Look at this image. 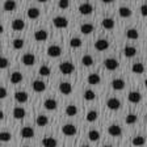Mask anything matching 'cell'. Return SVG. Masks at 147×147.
<instances>
[{"mask_svg":"<svg viewBox=\"0 0 147 147\" xmlns=\"http://www.w3.org/2000/svg\"><path fill=\"white\" fill-rule=\"evenodd\" d=\"M59 70H61V72L64 74V75H70V74H72L74 71H75V66H74L71 62H62V63L59 64Z\"/></svg>","mask_w":147,"mask_h":147,"instance_id":"1","label":"cell"},{"mask_svg":"<svg viewBox=\"0 0 147 147\" xmlns=\"http://www.w3.org/2000/svg\"><path fill=\"white\" fill-rule=\"evenodd\" d=\"M62 133L67 137H72V135L76 134V126L72 125V123H66V125L62 126Z\"/></svg>","mask_w":147,"mask_h":147,"instance_id":"2","label":"cell"},{"mask_svg":"<svg viewBox=\"0 0 147 147\" xmlns=\"http://www.w3.org/2000/svg\"><path fill=\"white\" fill-rule=\"evenodd\" d=\"M53 22H54V26H55V28H59V29L67 28V25H68L67 18L63 17V16H57V17H54Z\"/></svg>","mask_w":147,"mask_h":147,"instance_id":"3","label":"cell"},{"mask_svg":"<svg viewBox=\"0 0 147 147\" xmlns=\"http://www.w3.org/2000/svg\"><path fill=\"white\" fill-rule=\"evenodd\" d=\"M104 66H105V68L107 70H109V71H114V70H117L118 68V61L117 59H114V58H108V59H105L104 61Z\"/></svg>","mask_w":147,"mask_h":147,"instance_id":"4","label":"cell"},{"mask_svg":"<svg viewBox=\"0 0 147 147\" xmlns=\"http://www.w3.org/2000/svg\"><path fill=\"white\" fill-rule=\"evenodd\" d=\"M61 54H62L61 46L51 45V46H49V47H47V55H49V57H51V58H57V57H59Z\"/></svg>","mask_w":147,"mask_h":147,"instance_id":"5","label":"cell"},{"mask_svg":"<svg viewBox=\"0 0 147 147\" xmlns=\"http://www.w3.org/2000/svg\"><path fill=\"white\" fill-rule=\"evenodd\" d=\"M95 47L97 51H105V50L109 47V42L108 40H104V38H100L95 42Z\"/></svg>","mask_w":147,"mask_h":147,"instance_id":"6","label":"cell"},{"mask_svg":"<svg viewBox=\"0 0 147 147\" xmlns=\"http://www.w3.org/2000/svg\"><path fill=\"white\" fill-rule=\"evenodd\" d=\"M79 12L82 15H91L93 12V7L91 3H83L79 5Z\"/></svg>","mask_w":147,"mask_h":147,"instance_id":"7","label":"cell"},{"mask_svg":"<svg viewBox=\"0 0 147 147\" xmlns=\"http://www.w3.org/2000/svg\"><path fill=\"white\" fill-rule=\"evenodd\" d=\"M107 107L109 108L110 110H117V109H119V107H121V101L116 97H112L107 101Z\"/></svg>","mask_w":147,"mask_h":147,"instance_id":"8","label":"cell"},{"mask_svg":"<svg viewBox=\"0 0 147 147\" xmlns=\"http://www.w3.org/2000/svg\"><path fill=\"white\" fill-rule=\"evenodd\" d=\"M21 61L25 66H33L34 62H36V57H34L33 54H30V53H26V54L22 55Z\"/></svg>","mask_w":147,"mask_h":147,"instance_id":"9","label":"cell"},{"mask_svg":"<svg viewBox=\"0 0 147 147\" xmlns=\"http://www.w3.org/2000/svg\"><path fill=\"white\" fill-rule=\"evenodd\" d=\"M108 133H109V135H112V137H119V135L122 134V129L118 125H110L109 127H108Z\"/></svg>","mask_w":147,"mask_h":147,"instance_id":"10","label":"cell"},{"mask_svg":"<svg viewBox=\"0 0 147 147\" xmlns=\"http://www.w3.org/2000/svg\"><path fill=\"white\" fill-rule=\"evenodd\" d=\"M127 98H129L130 102H133V104H138V102L142 100V95L138 91H131L130 93H129Z\"/></svg>","mask_w":147,"mask_h":147,"instance_id":"11","label":"cell"},{"mask_svg":"<svg viewBox=\"0 0 147 147\" xmlns=\"http://www.w3.org/2000/svg\"><path fill=\"white\" fill-rule=\"evenodd\" d=\"M59 91H61V93H63V95H70L71 92H72V86L67 82H63L59 84Z\"/></svg>","mask_w":147,"mask_h":147,"instance_id":"12","label":"cell"},{"mask_svg":"<svg viewBox=\"0 0 147 147\" xmlns=\"http://www.w3.org/2000/svg\"><path fill=\"white\" fill-rule=\"evenodd\" d=\"M15 98L17 102H21V104H24V102H26L28 98H29V96H28L26 92L24 91H17L15 93Z\"/></svg>","mask_w":147,"mask_h":147,"instance_id":"13","label":"cell"},{"mask_svg":"<svg viewBox=\"0 0 147 147\" xmlns=\"http://www.w3.org/2000/svg\"><path fill=\"white\" fill-rule=\"evenodd\" d=\"M87 82H88V84H91V86H97L98 83L101 82V78L100 75H97V74H89L88 78H87Z\"/></svg>","mask_w":147,"mask_h":147,"instance_id":"14","label":"cell"},{"mask_svg":"<svg viewBox=\"0 0 147 147\" xmlns=\"http://www.w3.org/2000/svg\"><path fill=\"white\" fill-rule=\"evenodd\" d=\"M24 28H25L24 20H21V18H16V20H13V22H12V29L13 30L20 32V30H22Z\"/></svg>","mask_w":147,"mask_h":147,"instance_id":"15","label":"cell"},{"mask_svg":"<svg viewBox=\"0 0 147 147\" xmlns=\"http://www.w3.org/2000/svg\"><path fill=\"white\" fill-rule=\"evenodd\" d=\"M32 86H33V89H34V91L38 92V93H40V92H43V91L46 89V84L42 82V80H34Z\"/></svg>","mask_w":147,"mask_h":147,"instance_id":"16","label":"cell"},{"mask_svg":"<svg viewBox=\"0 0 147 147\" xmlns=\"http://www.w3.org/2000/svg\"><path fill=\"white\" fill-rule=\"evenodd\" d=\"M93 29H95V26L92 24H89V22H84V24L80 25V32L83 34H91L93 32Z\"/></svg>","mask_w":147,"mask_h":147,"instance_id":"17","label":"cell"},{"mask_svg":"<svg viewBox=\"0 0 147 147\" xmlns=\"http://www.w3.org/2000/svg\"><path fill=\"white\" fill-rule=\"evenodd\" d=\"M125 80L122 79H114L113 82H112V87H113V89H116V91H122L123 88H125Z\"/></svg>","mask_w":147,"mask_h":147,"instance_id":"18","label":"cell"},{"mask_svg":"<svg viewBox=\"0 0 147 147\" xmlns=\"http://www.w3.org/2000/svg\"><path fill=\"white\" fill-rule=\"evenodd\" d=\"M25 114H26V112H25V109L21 107H17L13 109V117H15L16 119H22L25 117Z\"/></svg>","mask_w":147,"mask_h":147,"instance_id":"19","label":"cell"},{"mask_svg":"<svg viewBox=\"0 0 147 147\" xmlns=\"http://www.w3.org/2000/svg\"><path fill=\"white\" fill-rule=\"evenodd\" d=\"M21 137L22 138H32L34 135V130L33 127H30V126H25V127L21 129Z\"/></svg>","mask_w":147,"mask_h":147,"instance_id":"20","label":"cell"},{"mask_svg":"<svg viewBox=\"0 0 147 147\" xmlns=\"http://www.w3.org/2000/svg\"><path fill=\"white\" fill-rule=\"evenodd\" d=\"M34 40L36 41H46L47 40V32L43 30V29H41V30H37L36 33H34Z\"/></svg>","mask_w":147,"mask_h":147,"instance_id":"21","label":"cell"},{"mask_svg":"<svg viewBox=\"0 0 147 147\" xmlns=\"http://www.w3.org/2000/svg\"><path fill=\"white\" fill-rule=\"evenodd\" d=\"M42 144H43V147H57L58 142H57V139H54V138L47 137V138H43L42 139Z\"/></svg>","mask_w":147,"mask_h":147,"instance_id":"22","label":"cell"},{"mask_svg":"<svg viewBox=\"0 0 147 147\" xmlns=\"http://www.w3.org/2000/svg\"><path fill=\"white\" fill-rule=\"evenodd\" d=\"M131 143H133V146H135V147L144 146V143H146V138L142 137V135H137V137L133 138Z\"/></svg>","mask_w":147,"mask_h":147,"instance_id":"23","label":"cell"},{"mask_svg":"<svg viewBox=\"0 0 147 147\" xmlns=\"http://www.w3.org/2000/svg\"><path fill=\"white\" fill-rule=\"evenodd\" d=\"M41 15L40 9L38 8H34V7H32V8L28 9V17L32 18V20H36V18H38Z\"/></svg>","mask_w":147,"mask_h":147,"instance_id":"24","label":"cell"},{"mask_svg":"<svg viewBox=\"0 0 147 147\" xmlns=\"http://www.w3.org/2000/svg\"><path fill=\"white\" fill-rule=\"evenodd\" d=\"M57 101L54 100V98H47V100L43 102V107L46 108L47 110H55L57 109Z\"/></svg>","mask_w":147,"mask_h":147,"instance_id":"25","label":"cell"},{"mask_svg":"<svg viewBox=\"0 0 147 147\" xmlns=\"http://www.w3.org/2000/svg\"><path fill=\"white\" fill-rule=\"evenodd\" d=\"M123 54H125V57H127V58H133V57L137 54V49H135L134 46H126L125 49H123Z\"/></svg>","mask_w":147,"mask_h":147,"instance_id":"26","label":"cell"},{"mask_svg":"<svg viewBox=\"0 0 147 147\" xmlns=\"http://www.w3.org/2000/svg\"><path fill=\"white\" fill-rule=\"evenodd\" d=\"M36 123L38 126H41V127H43V126H46L47 123H49V118L46 116H43V114H41V116H38L36 118Z\"/></svg>","mask_w":147,"mask_h":147,"instance_id":"27","label":"cell"},{"mask_svg":"<svg viewBox=\"0 0 147 147\" xmlns=\"http://www.w3.org/2000/svg\"><path fill=\"white\" fill-rule=\"evenodd\" d=\"M101 24H102V26H104L105 29H108V30H110V29H113V28H114V25H116V22H114V20H113V18H104Z\"/></svg>","mask_w":147,"mask_h":147,"instance_id":"28","label":"cell"},{"mask_svg":"<svg viewBox=\"0 0 147 147\" xmlns=\"http://www.w3.org/2000/svg\"><path fill=\"white\" fill-rule=\"evenodd\" d=\"M11 82H12L13 84H18V83H21L22 82V74L18 72V71L13 72L12 75H11Z\"/></svg>","mask_w":147,"mask_h":147,"instance_id":"29","label":"cell"},{"mask_svg":"<svg viewBox=\"0 0 147 147\" xmlns=\"http://www.w3.org/2000/svg\"><path fill=\"white\" fill-rule=\"evenodd\" d=\"M131 71L134 74H138V75H139V74H143L144 72V66L142 63H138L137 62V63H134L131 66Z\"/></svg>","mask_w":147,"mask_h":147,"instance_id":"30","label":"cell"},{"mask_svg":"<svg viewBox=\"0 0 147 147\" xmlns=\"http://www.w3.org/2000/svg\"><path fill=\"white\" fill-rule=\"evenodd\" d=\"M126 37H127L129 40H137L138 37H139V33H138L137 29H127L126 30Z\"/></svg>","mask_w":147,"mask_h":147,"instance_id":"31","label":"cell"},{"mask_svg":"<svg viewBox=\"0 0 147 147\" xmlns=\"http://www.w3.org/2000/svg\"><path fill=\"white\" fill-rule=\"evenodd\" d=\"M118 13L121 17H130L131 16V9L127 8V7H121L118 9Z\"/></svg>","mask_w":147,"mask_h":147,"instance_id":"32","label":"cell"},{"mask_svg":"<svg viewBox=\"0 0 147 147\" xmlns=\"http://www.w3.org/2000/svg\"><path fill=\"white\" fill-rule=\"evenodd\" d=\"M3 8H4V11L12 12V11H15V9H16V1H11V0H8V1H4Z\"/></svg>","mask_w":147,"mask_h":147,"instance_id":"33","label":"cell"},{"mask_svg":"<svg viewBox=\"0 0 147 147\" xmlns=\"http://www.w3.org/2000/svg\"><path fill=\"white\" fill-rule=\"evenodd\" d=\"M97 117H98L97 112H96V110H91V112H88V113H87L86 119L88 121V122H95L96 119H97Z\"/></svg>","mask_w":147,"mask_h":147,"instance_id":"34","label":"cell"},{"mask_svg":"<svg viewBox=\"0 0 147 147\" xmlns=\"http://www.w3.org/2000/svg\"><path fill=\"white\" fill-rule=\"evenodd\" d=\"M82 63L84 64V66H87V67H89V66H92V64H93V58H92L91 55H88V54L83 55Z\"/></svg>","mask_w":147,"mask_h":147,"instance_id":"35","label":"cell"},{"mask_svg":"<svg viewBox=\"0 0 147 147\" xmlns=\"http://www.w3.org/2000/svg\"><path fill=\"white\" fill-rule=\"evenodd\" d=\"M66 114H67V116H70V117L78 114V108L75 107V105H72V104L68 105V107L66 108Z\"/></svg>","mask_w":147,"mask_h":147,"instance_id":"36","label":"cell"},{"mask_svg":"<svg viewBox=\"0 0 147 147\" xmlns=\"http://www.w3.org/2000/svg\"><path fill=\"white\" fill-rule=\"evenodd\" d=\"M88 138H89V141L96 142V141H98V138H100V133H98L97 130H91V131L88 133Z\"/></svg>","mask_w":147,"mask_h":147,"instance_id":"37","label":"cell"},{"mask_svg":"<svg viewBox=\"0 0 147 147\" xmlns=\"http://www.w3.org/2000/svg\"><path fill=\"white\" fill-rule=\"evenodd\" d=\"M84 98H86L87 101H92L96 98V93L92 89H87L86 92H84Z\"/></svg>","mask_w":147,"mask_h":147,"instance_id":"38","label":"cell"},{"mask_svg":"<svg viewBox=\"0 0 147 147\" xmlns=\"http://www.w3.org/2000/svg\"><path fill=\"white\" fill-rule=\"evenodd\" d=\"M82 45H83V41L80 40V38H78V37H74V38H71L70 40V46L71 47H80Z\"/></svg>","mask_w":147,"mask_h":147,"instance_id":"39","label":"cell"},{"mask_svg":"<svg viewBox=\"0 0 147 147\" xmlns=\"http://www.w3.org/2000/svg\"><path fill=\"white\" fill-rule=\"evenodd\" d=\"M137 119H138L137 114L130 113V114H127V117H126V123H127V125H134V123L137 122Z\"/></svg>","mask_w":147,"mask_h":147,"instance_id":"40","label":"cell"},{"mask_svg":"<svg viewBox=\"0 0 147 147\" xmlns=\"http://www.w3.org/2000/svg\"><path fill=\"white\" fill-rule=\"evenodd\" d=\"M24 40L22 38H16V40H13V42H12V45H13V47H15L16 50H20V49H22V46H24Z\"/></svg>","mask_w":147,"mask_h":147,"instance_id":"41","label":"cell"},{"mask_svg":"<svg viewBox=\"0 0 147 147\" xmlns=\"http://www.w3.org/2000/svg\"><path fill=\"white\" fill-rule=\"evenodd\" d=\"M38 72H40L41 76H49L51 71H50V67H47V66H45V64H43V66H41V67H40Z\"/></svg>","mask_w":147,"mask_h":147,"instance_id":"42","label":"cell"},{"mask_svg":"<svg viewBox=\"0 0 147 147\" xmlns=\"http://www.w3.org/2000/svg\"><path fill=\"white\" fill-rule=\"evenodd\" d=\"M11 138H12V135H11V133H8V131H3L1 134H0V139H1L3 142L11 141Z\"/></svg>","mask_w":147,"mask_h":147,"instance_id":"43","label":"cell"},{"mask_svg":"<svg viewBox=\"0 0 147 147\" xmlns=\"http://www.w3.org/2000/svg\"><path fill=\"white\" fill-rule=\"evenodd\" d=\"M58 7L61 9H67L68 7H70V1H67V0H61L58 3Z\"/></svg>","mask_w":147,"mask_h":147,"instance_id":"44","label":"cell"},{"mask_svg":"<svg viewBox=\"0 0 147 147\" xmlns=\"http://www.w3.org/2000/svg\"><path fill=\"white\" fill-rule=\"evenodd\" d=\"M8 66H9V61H8L7 58H4V57H3V58H1V61H0V67L4 70V68H7Z\"/></svg>","mask_w":147,"mask_h":147,"instance_id":"45","label":"cell"},{"mask_svg":"<svg viewBox=\"0 0 147 147\" xmlns=\"http://www.w3.org/2000/svg\"><path fill=\"white\" fill-rule=\"evenodd\" d=\"M141 13H142V16L147 17V4H143V5L141 7Z\"/></svg>","mask_w":147,"mask_h":147,"instance_id":"46","label":"cell"},{"mask_svg":"<svg viewBox=\"0 0 147 147\" xmlns=\"http://www.w3.org/2000/svg\"><path fill=\"white\" fill-rule=\"evenodd\" d=\"M0 97H1V98H5L7 97V88H5V87H1V89H0Z\"/></svg>","mask_w":147,"mask_h":147,"instance_id":"47","label":"cell"},{"mask_svg":"<svg viewBox=\"0 0 147 147\" xmlns=\"http://www.w3.org/2000/svg\"><path fill=\"white\" fill-rule=\"evenodd\" d=\"M0 118H1V119L5 118V117H4V112H0Z\"/></svg>","mask_w":147,"mask_h":147,"instance_id":"48","label":"cell"},{"mask_svg":"<svg viewBox=\"0 0 147 147\" xmlns=\"http://www.w3.org/2000/svg\"><path fill=\"white\" fill-rule=\"evenodd\" d=\"M102 3H105V4H107V3H112V0H102Z\"/></svg>","mask_w":147,"mask_h":147,"instance_id":"49","label":"cell"},{"mask_svg":"<svg viewBox=\"0 0 147 147\" xmlns=\"http://www.w3.org/2000/svg\"><path fill=\"white\" fill-rule=\"evenodd\" d=\"M144 86H146V88H147V79L144 80Z\"/></svg>","mask_w":147,"mask_h":147,"instance_id":"50","label":"cell"},{"mask_svg":"<svg viewBox=\"0 0 147 147\" xmlns=\"http://www.w3.org/2000/svg\"><path fill=\"white\" fill-rule=\"evenodd\" d=\"M82 147H89V146H87V144H86V146H82Z\"/></svg>","mask_w":147,"mask_h":147,"instance_id":"51","label":"cell"},{"mask_svg":"<svg viewBox=\"0 0 147 147\" xmlns=\"http://www.w3.org/2000/svg\"><path fill=\"white\" fill-rule=\"evenodd\" d=\"M104 147H112V146H104Z\"/></svg>","mask_w":147,"mask_h":147,"instance_id":"52","label":"cell"},{"mask_svg":"<svg viewBox=\"0 0 147 147\" xmlns=\"http://www.w3.org/2000/svg\"><path fill=\"white\" fill-rule=\"evenodd\" d=\"M146 119H147V114H146Z\"/></svg>","mask_w":147,"mask_h":147,"instance_id":"53","label":"cell"},{"mask_svg":"<svg viewBox=\"0 0 147 147\" xmlns=\"http://www.w3.org/2000/svg\"><path fill=\"white\" fill-rule=\"evenodd\" d=\"M25 147H29V146H25Z\"/></svg>","mask_w":147,"mask_h":147,"instance_id":"54","label":"cell"}]
</instances>
